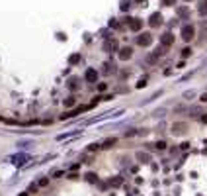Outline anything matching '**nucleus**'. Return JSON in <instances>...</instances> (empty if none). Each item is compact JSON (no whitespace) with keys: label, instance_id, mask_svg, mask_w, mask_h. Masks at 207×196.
Instances as JSON below:
<instances>
[{"label":"nucleus","instance_id":"20e7f679","mask_svg":"<svg viewBox=\"0 0 207 196\" xmlns=\"http://www.w3.org/2000/svg\"><path fill=\"white\" fill-rule=\"evenodd\" d=\"M86 81H90V83H96V81H98V73H96L94 69L86 71Z\"/></svg>","mask_w":207,"mask_h":196},{"label":"nucleus","instance_id":"f257e3e1","mask_svg":"<svg viewBox=\"0 0 207 196\" xmlns=\"http://www.w3.org/2000/svg\"><path fill=\"white\" fill-rule=\"evenodd\" d=\"M194 33H195V28H194V26H184V28H182V38L186 39V41L194 39Z\"/></svg>","mask_w":207,"mask_h":196},{"label":"nucleus","instance_id":"423d86ee","mask_svg":"<svg viewBox=\"0 0 207 196\" xmlns=\"http://www.w3.org/2000/svg\"><path fill=\"white\" fill-rule=\"evenodd\" d=\"M115 141H117V139H115V137H112V139H106V141H104V143H102V147H104V149H109V147H112V145H113Z\"/></svg>","mask_w":207,"mask_h":196},{"label":"nucleus","instance_id":"7ed1b4c3","mask_svg":"<svg viewBox=\"0 0 207 196\" xmlns=\"http://www.w3.org/2000/svg\"><path fill=\"white\" fill-rule=\"evenodd\" d=\"M131 55H133V49H131V47H123L121 51H119V59H121V61H129Z\"/></svg>","mask_w":207,"mask_h":196},{"label":"nucleus","instance_id":"6e6552de","mask_svg":"<svg viewBox=\"0 0 207 196\" xmlns=\"http://www.w3.org/2000/svg\"><path fill=\"white\" fill-rule=\"evenodd\" d=\"M190 53H191V49H190V47H186V49H182V55H184V57H188Z\"/></svg>","mask_w":207,"mask_h":196},{"label":"nucleus","instance_id":"9d476101","mask_svg":"<svg viewBox=\"0 0 207 196\" xmlns=\"http://www.w3.org/2000/svg\"><path fill=\"white\" fill-rule=\"evenodd\" d=\"M201 102H207V94H203V96H201Z\"/></svg>","mask_w":207,"mask_h":196},{"label":"nucleus","instance_id":"0eeeda50","mask_svg":"<svg viewBox=\"0 0 207 196\" xmlns=\"http://www.w3.org/2000/svg\"><path fill=\"white\" fill-rule=\"evenodd\" d=\"M129 26L133 28V30H139V28H141V22H139V20L133 22V20H131V22H129Z\"/></svg>","mask_w":207,"mask_h":196},{"label":"nucleus","instance_id":"9b49d317","mask_svg":"<svg viewBox=\"0 0 207 196\" xmlns=\"http://www.w3.org/2000/svg\"><path fill=\"white\" fill-rule=\"evenodd\" d=\"M164 2H168V6H172V4H174V0H164Z\"/></svg>","mask_w":207,"mask_h":196},{"label":"nucleus","instance_id":"1a4fd4ad","mask_svg":"<svg viewBox=\"0 0 207 196\" xmlns=\"http://www.w3.org/2000/svg\"><path fill=\"white\" fill-rule=\"evenodd\" d=\"M75 102H76V100H75V98H69V100H65V104H66V106H72V104H75Z\"/></svg>","mask_w":207,"mask_h":196},{"label":"nucleus","instance_id":"f03ea898","mask_svg":"<svg viewBox=\"0 0 207 196\" xmlns=\"http://www.w3.org/2000/svg\"><path fill=\"white\" fill-rule=\"evenodd\" d=\"M152 43V35L151 33H141L137 38V45H141V47H147V45H151Z\"/></svg>","mask_w":207,"mask_h":196},{"label":"nucleus","instance_id":"39448f33","mask_svg":"<svg viewBox=\"0 0 207 196\" xmlns=\"http://www.w3.org/2000/svg\"><path fill=\"white\" fill-rule=\"evenodd\" d=\"M162 43H164V45H172V43H174L172 33H164V35H162Z\"/></svg>","mask_w":207,"mask_h":196}]
</instances>
